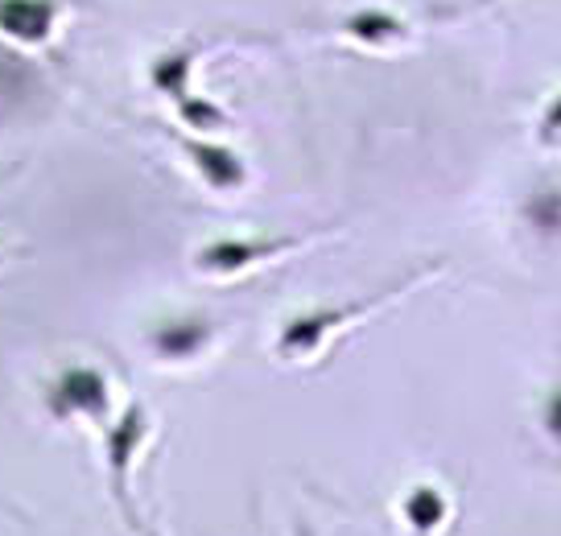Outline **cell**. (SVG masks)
I'll return each instance as SVG.
<instances>
[{
  "mask_svg": "<svg viewBox=\"0 0 561 536\" xmlns=\"http://www.w3.org/2000/svg\"><path fill=\"white\" fill-rule=\"evenodd\" d=\"M401 520L413 536H438L442 528H446V520H450V500H446V491L434 483L409 487L401 500Z\"/></svg>",
  "mask_w": 561,
  "mask_h": 536,
  "instance_id": "6",
  "label": "cell"
},
{
  "mask_svg": "<svg viewBox=\"0 0 561 536\" xmlns=\"http://www.w3.org/2000/svg\"><path fill=\"white\" fill-rule=\"evenodd\" d=\"M207 343V327L203 322H170L153 334V346H158L161 360H191L198 346Z\"/></svg>",
  "mask_w": 561,
  "mask_h": 536,
  "instance_id": "9",
  "label": "cell"
},
{
  "mask_svg": "<svg viewBox=\"0 0 561 536\" xmlns=\"http://www.w3.org/2000/svg\"><path fill=\"white\" fill-rule=\"evenodd\" d=\"M194 170L203 173V182L215 191H236L244 182V161L231 153L228 145H210V140H186Z\"/></svg>",
  "mask_w": 561,
  "mask_h": 536,
  "instance_id": "7",
  "label": "cell"
},
{
  "mask_svg": "<svg viewBox=\"0 0 561 536\" xmlns=\"http://www.w3.org/2000/svg\"><path fill=\"white\" fill-rule=\"evenodd\" d=\"M149 430H153V421H149V409L145 404H128L124 417L107 430L104 437V458H107V470H112V491H116V503L124 508V516L128 524L140 533V520L133 512V500H128V470L137 463V451L149 442Z\"/></svg>",
  "mask_w": 561,
  "mask_h": 536,
  "instance_id": "2",
  "label": "cell"
},
{
  "mask_svg": "<svg viewBox=\"0 0 561 536\" xmlns=\"http://www.w3.org/2000/svg\"><path fill=\"white\" fill-rule=\"evenodd\" d=\"M107 404H112V388H107L104 372L91 364L67 367V372L50 384L54 417H88V421H104Z\"/></svg>",
  "mask_w": 561,
  "mask_h": 536,
  "instance_id": "3",
  "label": "cell"
},
{
  "mask_svg": "<svg viewBox=\"0 0 561 536\" xmlns=\"http://www.w3.org/2000/svg\"><path fill=\"white\" fill-rule=\"evenodd\" d=\"M347 34L364 46H388V42H401L409 37L401 18H392L385 9H359L355 18H347Z\"/></svg>",
  "mask_w": 561,
  "mask_h": 536,
  "instance_id": "8",
  "label": "cell"
},
{
  "mask_svg": "<svg viewBox=\"0 0 561 536\" xmlns=\"http://www.w3.org/2000/svg\"><path fill=\"white\" fill-rule=\"evenodd\" d=\"M413 281H404L401 289H392V294H404ZM392 294H380V297H368V301H355V306H343V310H310V313H298L294 322H285L280 330V343H277V355L280 360H306V355H314L318 346L331 339L339 327H347L355 318H364L368 310H376L385 297Z\"/></svg>",
  "mask_w": 561,
  "mask_h": 536,
  "instance_id": "1",
  "label": "cell"
},
{
  "mask_svg": "<svg viewBox=\"0 0 561 536\" xmlns=\"http://www.w3.org/2000/svg\"><path fill=\"white\" fill-rule=\"evenodd\" d=\"M54 0H0V34H9L21 46H42L54 34Z\"/></svg>",
  "mask_w": 561,
  "mask_h": 536,
  "instance_id": "5",
  "label": "cell"
},
{
  "mask_svg": "<svg viewBox=\"0 0 561 536\" xmlns=\"http://www.w3.org/2000/svg\"><path fill=\"white\" fill-rule=\"evenodd\" d=\"M178 112H182V121L191 124V128H198V133H210V128H224V124H228V116L210 104V100H194V95L178 100Z\"/></svg>",
  "mask_w": 561,
  "mask_h": 536,
  "instance_id": "11",
  "label": "cell"
},
{
  "mask_svg": "<svg viewBox=\"0 0 561 536\" xmlns=\"http://www.w3.org/2000/svg\"><path fill=\"white\" fill-rule=\"evenodd\" d=\"M537 137H541L545 149H561V95L553 104L545 107L541 116V128H537Z\"/></svg>",
  "mask_w": 561,
  "mask_h": 536,
  "instance_id": "12",
  "label": "cell"
},
{
  "mask_svg": "<svg viewBox=\"0 0 561 536\" xmlns=\"http://www.w3.org/2000/svg\"><path fill=\"white\" fill-rule=\"evenodd\" d=\"M541 421H545V430H549V433H553V437L561 442V388H558V392H549V400H545Z\"/></svg>",
  "mask_w": 561,
  "mask_h": 536,
  "instance_id": "13",
  "label": "cell"
},
{
  "mask_svg": "<svg viewBox=\"0 0 561 536\" xmlns=\"http://www.w3.org/2000/svg\"><path fill=\"white\" fill-rule=\"evenodd\" d=\"M298 248V240H215L210 248L198 252V269L210 277H236L261 260H273L280 252Z\"/></svg>",
  "mask_w": 561,
  "mask_h": 536,
  "instance_id": "4",
  "label": "cell"
},
{
  "mask_svg": "<svg viewBox=\"0 0 561 536\" xmlns=\"http://www.w3.org/2000/svg\"><path fill=\"white\" fill-rule=\"evenodd\" d=\"M191 62H194L191 50L161 58L158 67H153V83H158L161 91H170L174 100H186V79H191Z\"/></svg>",
  "mask_w": 561,
  "mask_h": 536,
  "instance_id": "10",
  "label": "cell"
}]
</instances>
